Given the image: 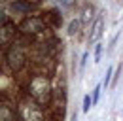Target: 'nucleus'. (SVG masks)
Masks as SVG:
<instances>
[{
  "label": "nucleus",
  "mask_w": 123,
  "mask_h": 121,
  "mask_svg": "<svg viewBox=\"0 0 123 121\" xmlns=\"http://www.w3.org/2000/svg\"><path fill=\"white\" fill-rule=\"evenodd\" d=\"M93 12H95V8H93V6H85V10H83V13H81V17H80L83 25L91 21V17H93Z\"/></svg>",
  "instance_id": "6"
},
{
  "label": "nucleus",
  "mask_w": 123,
  "mask_h": 121,
  "mask_svg": "<svg viewBox=\"0 0 123 121\" xmlns=\"http://www.w3.org/2000/svg\"><path fill=\"white\" fill-rule=\"evenodd\" d=\"M8 62H10V66H12L13 70H19V68L23 66V62H25L23 49H19V47H12L10 53H8Z\"/></svg>",
  "instance_id": "4"
},
{
  "label": "nucleus",
  "mask_w": 123,
  "mask_h": 121,
  "mask_svg": "<svg viewBox=\"0 0 123 121\" xmlns=\"http://www.w3.org/2000/svg\"><path fill=\"white\" fill-rule=\"evenodd\" d=\"M80 25H81V19H74V21H70V25H68V36H74L78 32V29H80Z\"/></svg>",
  "instance_id": "7"
},
{
  "label": "nucleus",
  "mask_w": 123,
  "mask_h": 121,
  "mask_svg": "<svg viewBox=\"0 0 123 121\" xmlns=\"http://www.w3.org/2000/svg\"><path fill=\"white\" fill-rule=\"evenodd\" d=\"M12 30H13V29H12V25L6 27V23H4V27H2V44H6V40L12 38V34H13Z\"/></svg>",
  "instance_id": "8"
},
{
  "label": "nucleus",
  "mask_w": 123,
  "mask_h": 121,
  "mask_svg": "<svg viewBox=\"0 0 123 121\" xmlns=\"http://www.w3.org/2000/svg\"><path fill=\"white\" fill-rule=\"evenodd\" d=\"M112 66H108V70H106V74H104V87H110L112 85Z\"/></svg>",
  "instance_id": "10"
},
{
  "label": "nucleus",
  "mask_w": 123,
  "mask_h": 121,
  "mask_svg": "<svg viewBox=\"0 0 123 121\" xmlns=\"http://www.w3.org/2000/svg\"><path fill=\"white\" fill-rule=\"evenodd\" d=\"M32 97L38 98V102H46L49 98V93H51V87H49V81L44 79V78H36L31 85Z\"/></svg>",
  "instance_id": "1"
},
{
  "label": "nucleus",
  "mask_w": 123,
  "mask_h": 121,
  "mask_svg": "<svg viewBox=\"0 0 123 121\" xmlns=\"http://www.w3.org/2000/svg\"><path fill=\"white\" fill-rule=\"evenodd\" d=\"M100 91H102V85H97V87H95V91H93V104H98Z\"/></svg>",
  "instance_id": "11"
},
{
  "label": "nucleus",
  "mask_w": 123,
  "mask_h": 121,
  "mask_svg": "<svg viewBox=\"0 0 123 121\" xmlns=\"http://www.w3.org/2000/svg\"><path fill=\"white\" fill-rule=\"evenodd\" d=\"M102 53H104V47H102V44L98 42V44L95 45V62H97V64L102 60Z\"/></svg>",
  "instance_id": "9"
},
{
  "label": "nucleus",
  "mask_w": 123,
  "mask_h": 121,
  "mask_svg": "<svg viewBox=\"0 0 123 121\" xmlns=\"http://www.w3.org/2000/svg\"><path fill=\"white\" fill-rule=\"evenodd\" d=\"M2 121H12V114L10 110H6V106H2Z\"/></svg>",
  "instance_id": "14"
},
{
  "label": "nucleus",
  "mask_w": 123,
  "mask_h": 121,
  "mask_svg": "<svg viewBox=\"0 0 123 121\" xmlns=\"http://www.w3.org/2000/svg\"><path fill=\"white\" fill-rule=\"evenodd\" d=\"M70 121H76V114H72V117H70Z\"/></svg>",
  "instance_id": "17"
},
{
  "label": "nucleus",
  "mask_w": 123,
  "mask_h": 121,
  "mask_svg": "<svg viewBox=\"0 0 123 121\" xmlns=\"http://www.w3.org/2000/svg\"><path fill=\"white\" fill-rule=\"evenodd\" d=\"M44 29V23L38 19V17H29L21 23V30L23 32H29V34H34V32H40Z\"/></svg>",
  "instance_id": "5"
},
{
  "label": "nucleus",
  "mask_w": 123,
  "mask_h": 121,
  "mask_svg": "<svg viewBox=\"0 0 123 121\" xmlns=\"http://www.w3.org/2000/svg\"><path fill=\"white\" fill-rule=\"evenodd\" d=\"M117 38H119V32H117V34H116V36L110 40V49H114V47H116V44H117Z\"/></svg>",
  "instance_id": "15"
},
{
  "label": "nucleus",
  "mask_w": 123,
  "mask_h": 121,
  "mask_svg": "<svg viewBox=\"0 0 123 121\" xmlns=\"http://www.w3.org/2000/svg\"><path fill=\"white\" fill-rule=\"evenodd\" d=\"M102 30H104V12H100L98 17L95 19L93 23V29H91V34H89V44H97L102 36Z\"/></svg>",
  "instance_id": "3"
},
{
  "label": "nucleus",
  "mask_w": 123,
  "mask_h": 121,
  "mask_svg": "<svg viewBox=\"0 0 123 121\" xmlns=\"http://www.w3.org/2000/svg\"><path fill=\"white\" fill-rule=\"evenodd\" d=\"M21 114H23V119L25 121H44L42 115V110L34 104H21Z\"/></svg>",
  "instance_id": "2"
},
{
  "label": "nucleus",
  "mask_w": 123,
  "mask_h": 121,
  "mask_svg": "<svg viewBox=\"0 0 123 121\" xmlns=\"http://www.w3.org/2000/svg\"><path fill=\"white\" fill-rule=\"evenodd\" d=\"M87 59H89V53L85 51V53H83V57H81V60H80V72H83V70H85V64H87Z\"/></svg>",
  "instance_id": "13"
},
{
  "label": "nucleus",
  "mask_w": 123,
  "mask_h": 121,
  "mask_svg": "<svg viewBox=\"0 0 123 121\" xmlns=\"http://www.w3.org/2000/svg\"><path fill=\"white\" fill-rule=\"evenodd\" d=\"M61 2H62V4H64V6H68V8L76 4V0H61Z\"/></svg>",
  "instance_id": "16"
},
{
  "label": "nucleus",
  "mask_w": 123,
  "mask_h": 121,
  "mask_svg": "<svg viewBox=\"0 0 123 121\" xmlns=\"http://www.w3.org/2000/svg\"><path fill=\"white\" fill-rule=\"evenodd\" d=\"M91 104H93V98L89 97V95H85V97H83V112H89Z\"/></svg>",
  "instance_id": "12"
}]
</instances>
